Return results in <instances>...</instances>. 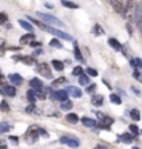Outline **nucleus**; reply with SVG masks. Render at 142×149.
I'll return each mask as SVG.
<instances>
[{
	"label": "nucleus",
	"mask_w": 142,
	"mask_h": 149,
	"mask_svg": "<svg viewBox=\"0 0 142 149\" xmlns=\"http://www.w3.org/2000/svg\"><path fill=\"white\" fill-rule=\"evenodd\" d=\"M135 10H137V3H135V0H127L123 17L126 18L127 21H134V18H135Z\"/></svg>",
	"instance_id": "nucleus-1"
},
{
	"label": "nucleus",
	"mask_w": 142,
	"mask_h": 149,
	"mask_svg": "<svg viewBox=\"0 0 142 149\" xmlns=\"http://www.w3.org/2000/svg\"><path fill=\"white\" fill-rule=\"evenodd\" d=\"M36 15L39 17L40 19H43V21L46 22L47 25H55V26H58V28L65 26V25H63V22L61 21V19H58V18L53 17L51 14H44V13H40V11H37Z\"/></svg>",
	"instance_id": "nucleus-2"
},
{
	"label": "nucleus",
	"mask_w": 142,
	"mask_h": 149,
	"mask_svg": "<svg viewBox=\"0 0 142 149\" xmlns=\"http://www.w3.org/2000/svg\"><path fill=\"white\" fill-rule=\"evenodd\" d=\"M46 32H50L51 35H54V36H57L58 39H63V40H73V37L70 36L69 33L66 32H63V31H61V29H55V28L53 26H47V31Z\"/></svg>",
	"instance_id": "nucleus-3"
},
{
	"label": "nucleus",
	"mask_w": 142,
	"mask_h": 149,
	"mask_svg": "<svg viewBox=\"0 0 142 149\" xmlns=\"http://www.w3.org/2000/svg\"><path fill=\"white\" fill-rule=\"evenodd\" d=\"M37 72L42 74L43 77H47V79H51V77H53V72H51V69H50V66H48L47 62L37 64Z\"/></svg>",
	"instance_id": "nucleus-4"
},
{
	"label": "nucleus",
	"mask_w": 142,
	"mask_h": 149,
	"mask_svg": "<svg viewBox=\"0 0 142 149\" xmlns=\"http://www.w3.org/2000/svg\"><path fill=\"white\" fill-rule=\"evenodd\" d=\"M39 128H35V127H31L28 130V133L25 134V139H26V142L29 144H35L37 142V139H39Z\"/></svg>",
	"instance_id": "nucleus-5"
},
{
	"label": "nucleus",
	"mask_w": 142,
	"mask_h": 149,
	"mask_svg": "<svg viewBox=\"0 0 142 149\" xmlns=\"http://www.w3.org/2000/svg\"><path fill=\"white\" fill-rule=\"evenodd\" d=\"M134 22L138 26V29L141 31L142 28V0H139V3L137 4V10H135V18H134Z\"/></svg>",
	"instance_id": "nucleus-6"
},
{
	"label": "nucleus",
	"mask_w": 142,
	"mask_h": 149,
	"mask_svg": "<svg viewBox=\"0 0 142 149\" xmlns=\"http://www.w3.org/2000/svg\"><path fill=\"white\" fill-rule=\"evenodd\" d=\"M111 1V6L113 7V10L116 13H119L123 15V13H124V7H126V3L123 1V0H109Z\"/></svg>",
	"instance_id": "nucleus-7"
},
{
	"label": "nucleus",
	"mask_w": 142,
	"mask_h": 149,
	"mask_svg": "<svg viewBox=\"0 0 142 149\" xmlns=\"http://www.w3.org/2000/svg\"><path fill=\"white\" fill-rule=\"evenodd\" d=\"M68 91L66 90H57V91H54L53 94H51V98L53 100H58V101H68Z\"/></svg>",
	"instance_id": "nucleus-8"
},
{
	"label": "nucleus",
	"mask_w": 142,
	"mask_h": 149,
	"mask_svg": "<svg viewBox=\"0 0 142 149\" xmlns=\"http://www.w3.org/2000/svg\"><path fill=\"white\" fill-rule=\"evenodd\" d=\"M13 58L15 59V61H21L22 64H25V65H35L36 64V59L33 58L32 55H24V57H13Z\"/></svg>",
	"instance_id": "nucleus-9"
},
{
	"label": "nucleus",
	"mask_w": 142,
	"mask_h": 149,
	"mask_svg": "<svg viewBox=\"0 0 142 149\" xmlns=\"http://www.w3.org/2000/svg\"><path fill=\"white\" fill-rule=\"evenodd\" d=\"M65 90L68 91L69 94L72 97H74V98H80V97L83 95V93H81V90H80L79 87H74V86H68Z\"/></svg>",
	"instance_id": "nucleus-10"
},
{
	"label": "nucleus",
	"mask_w": 142,
	"mask_h": 149,
	"mask_svg": "<svg viewBox=\"0 0 142 149\" xmlns=\"http://www.w3.org/2000/svg\"><path fill=\"white\" fill-rule=\"evenodd\" d=\"M8 80H10V81L14 86H21L22 83H24L22 76H21V74H18V73H11V74H8Z\"/></svg>",
	"instance_id": "nucleus-11"
},
{
	"label": "nucleus",
	"mask_w": 142,
	"mask_h": 149,
	"mask_svg": "<svg viewBox=\"0 0 142 149\" xmlns=\"http://www.w3.org/2000/svg\"><path fill=\"white\" fill-rule=\"evenodd\" d=\"M81 124L84 127H88V128H94L98 126V123L95 119H91V117H81Z\"/></svg>",
	"instance_id": "nucleus-12"
},
{
	"label": "nucleus",
	"mask_w": 142,
	"mask_h": 149,
	"mask_svg": "<svg viewBox=\"0 0 142 149\" xmlns=\"http://www.w3.org/2000/svg\"><path fill=\"white\" fill-rule=\"evenodd\" d=\"M29 86H31L33 90H43V88H44V84H43V81H42L40 79H37V77L32 79L31 81H29Z\"/></svg>",
	"instance_id": "nucleus-13"
},
{
	"label": "nucleus",
	"mask_w": 142,
	"mask_h": 149,
	"mask_svg": "<svg viewBox=\"0 0 142 149\" xmlns=\"http://www.w3.org/2000/svg\"><path fill=\"white\" fill-rule=\"evenodd\" d=\"M3 94H6L7 97H15L17 95V88L15 86H4L3 87Z\"/></svg>",
	"instance_id": "nucleus-14"
},
{
	"label": "nucleus",
	"mask_w": 142,
	"mask_h": 149,
	"mask_svg": "<svg viewBox=\"0 0 142 149\" xmlns=\"http://www.w3.org/2000/svg\"><path fill=\"white\" fill-rule=\"evenodd\" d=\"M91 104H93L94 107H102V104H104V95H101V94H95V95H93V98H91Z\"/></svg>",
	"instance_id": "nucleus-15"
},
{
	"label": "nucleus",
	"mask_w": 142,
	"mask_h": 149,
	"mask_svg": "<svg viewBox=\"0 0 142 149\" xmlns=\"http://www.w3.org/2000/svg\"><path fill=\"white\" fill-rule=\"evenodd\" d=\"M108 43H109V46H111L115 51H123V46H121L120 43L117 42L116 39H113V37H111L109 40H108Z\"/></svg>",
	"instance_id": "nucleus-16"
},
{
	"label": "nucleus",
	"mask_w": 142,
	"mask_h": 149,
	"mask_svg": "<svg viewBox=\"0 0 142 149\" xmlns=\"http://www.w3.org/2000/svg\"><path fill=\"white\" fill-rule=\"evenodd\" d=\"M93 35H95V36H102L104 33H105V31H104V28L101 26L100 24H95L94 26H93Z\"/></svg>",
	"instance_id": "nucleus-17"
},
{
	"label": "nucleus",
	"mask_w": 142,
	"mask_h": 149,
	"mask_svg": "<svg viewBox=\"0 0 142 149\" xmlns=\"http://www.w3.org/2000/svg\"><path fill=\"white\" fill-rule=\"evenodd\" d=\"M35 39V35L32 32H29L28 35H24V36L19 39V43L21 44H28V43H31V40H33Z\"/></svg>",
	"instance_id": "nucleus-18"
},
{
	"label": "nucleus",
	"mask_w": 142,
	"mask_h": 149,
	"mask_svg": "<svg viewBox=\"0 0 142 149\" xmlns=\"http://www.w3.org/2000/svg\"><path fill=\"white\" fill-rule=\"evenodd\" d=\"M119 138H120L124 144H131L132 139H134V135H131V134H128V133H124V134H121V135H119Z\"/></svg>",
	"instance_id": "nucleus-19"
},
{
	"label": "nucleus",
	"mask_w": 142,
	"mask_h": 149,
	"mask_svg": "<svg viewBox=\"0 0 142 149\" xmlns=\"http://www.w3.org/2000/svg\"><path fill=\"white\" fill-rule=\"evenodd\" d=\"M51 65L54 66V69L59 70V72H62L63 69H65V65H63L62 61H58V59H53L51 61Z\"/></svg>",
	"instance_id": "nucleus-20"
},
{
	"label": "nucleus",
	"mask_w": 142,
	"mask_h": 149,
	"mask_svg": "<svg viewBox=\"0 0 142 149\" xmlns=\"http://www.w3.org/2000/svg\"><path fill=\"white\" fill-rule=\"evenodd\" d=\"M26 98H28V101L31 102V104H35V102H36V91L33 90V88L28 90L26 91Z\"/></svg>",
	"instance_id": "nucleus-21"
},
{
	"label": "nucleus",
	"mask_w": 142,
	"mask_h": 149,
	"mask_svg": "<svg viewBox=\"0 0 142 149\" xmlns=\"http://www.w3.org/2000/svg\"><path fill=\"white\" fill-rule=\"evenodd\" d=\"M18 24H19V25H21L25 31H28V32H33V26L31 25V22L25 21V19H19V21H18Z\"/></svg>",
	"instance_id": "nucleus-22"
},
{
	"label": "nucleus",
	"mask_w": 142,
	"mask_h": 149,
	"mask_svg": "<svg viewBox=\"0 0 142 149\" xmlns=\"http://www.w3.org/2000/svg\"><path fill=\"white\" fill-rule=\"evenodd\" d=\"M130 64L134 69H142V59L141 58H134L130 59Z\"/></svg>",
	"instance_id": "nucleus-23"
},
{
	"label": "nucleus",
	"mask_w": 142,
	"mask_h": 149,
	"mask_svg": "<svg viewBox=\"0 0 142 149\" xmlns=\"http://www.w3.org/2000/svg\"><path fill=\"white\" fill-rule=\"evenodd\" d=\"M74 59H77V61H80V62H84V59H83V55H81V53H80V47L74 43Z\"/></svg>",
	"instance_id": "nucleus-24"
},
{
	"label": "nucleus",
	"mask_w": 142,
	"mask_h": 149,
	"mask_svg": "<svg viewBox=\"0 0 142 149\" xmlns=\"http://www.w3.org/2000/svg\"><path fill=\"white\" fill-rule=\"evenodd\" d=\"M66 120L69 123H72V124H76V123H79V116L76 113H68L66 115Z\"/></svg>",
	"instance_id": "nucleus-25"
},
{
	"label": "nucleus",
	"mask_w": 142,
	"mask_h": 149,
	"mask_svg": "<svg viewBox=\"0 0 142 149\" xmlns=\"http://www.w3.org/2000/svg\"><path fill=\"white\" fill-rule=\"evenodd\" d=\"M90 76L88 74H80L79 76V83H80V86H87V84H90Z\"/></svg>",
	"instance_id": "nucleus-26"
},
{
	"label": "nucleus",
	"mask_w": 142,
	"mask_h": 149,
	"mask_svg": "<svg viewBox=\"0 0 142 149\" xmlns=\"http://www.w3.org/2000/svg\"><path fill=\"white\" fill-rule=\"evenodd\" d=\"M130 117H131L134 122H138V120L141 119V113H139L138 109H131V111H130Z\"/></svg>",
	"instance_id": "nucleus-27"
},
{
	"label": "nucleus",
	"mask_w": 142,
	"mask_h": 149,
	"mask_svg": "<svg viewBox=\"0 0 142 149\" xmlns=\"http://www.w3.org/2000/svg\"><path fill=\"white\" fill-rule=\"evenodd\" d=\"M61 3H62V6H63V7H66V8H73V10H76V8H79V4H76V3H73V1L62 0Z\"/></svg>",
	"instance_id": "nucleus-28"
},
{
	"label": "nucleus",
	"mask_w": 142,
	"mask_h": 149,
	"mask_svg": "<svg viewBox=\"0 0 142 149\" xmlns=\"http://www.w3.org/2000/svg\"><path fill=\"white\" fill-rule=\"evenodd\" d=\"M29 21H31L32 24H35V25H37V26L40 28L42 31H47V26H48V25H46V24H43V22L37 21V19H35V18H31V17H29Z\"/></svg>",
	"instance_id": "nucleus-29"
},
{
	"label": "nucleus",
	"mask_w": 142,
	"mask_h": 149,
	"mask_svg": "<svg viewBox=\"0 0 142 149\" xmlns=\"http://www.w3.org/2000/svg\"><path fill=\"white\" fill-rule=\"evenodd\" d=\"M48 44H50L51 47H54V48H62V43L59 42V39H58V37H54V39H51Z\"/></svg>",
	"instance_id": "nucleus-30"
},
{
	"label": "nucleus",
	"mask_w": 142,
	"mask_h": 149,
	"mask_svg": "<svg viewBox=\"0 0 142 149\" xmlns=\"http://www.w3.org/2000/svg\"><path fill=\"white\" fill-rule=\"evenodd\" d=\"M109 100H111L112 104H115V105H120L121 104V98L117 94H111L109 95Z\"/></svg>",
	"instance_id": "nucleus-31"
},
{
	"label": "nucleus",
	"mask_w": 142,
	"mask_h": 149,
	"mask_svg": "<svg viewBox=\"0 0 142 149\" xmlns=\"http://www.w3.org/2000/svg\"><path fill=\"white\" fill-rule=\"evenodd\" d=\"M72 108H73V104H72L70 101H63L62 104H61V109H62V111H68L69 112Z\"/></svg>",
	"instance_id": "nucleus-32"
},
{
	"label": "nucleus",
	"mask_w": 142,
	"mask_h": 149,
	"mask_svg": "<svg viewBox=\"0 0 142 149\" xmlns=\"http://www.w3.org/2000/svg\"><path fill=\"white\" fill-rule=\"evenodd\" d=\"M0 111L1 112H10V105H8V102L4 101V100L0 102Z\"/></svg>",
	"instance_id": "nucleus-33"
},
{
	"label": "nucleus",
	"mask_w": 142,
	"mask_h": 149,
	"mask_svg": "<svg viewBox=\"0 0 142 149\" xmlns=\"http://www.w3.org/2000/svg\"><path fill=\"white\" fill-rule=\"evenodd\" d=\"M69 146V148H79V141L74 138H69L68 144H66Z\"/></svg>",
	"instance_id": "nucleus-34"
},
{
	"label": "nucleus",
	"mask_w": 142,
	"mask_h": 149,
	"mask_svg": "<svg viewBox=\"0 0 142 149\" xmlns=\"http://www.w3.org/2000/svg\"><path fill=\"white\" fill-rule=\"evenodd\" d=\"M72 74H73V76H77V77H79L80 74H83V68H81V66H74L73 68V70H72Z\"/></svg>",
	"instance_id": "nucleus-35"
},
{
	"label": "nucleus",
	"mask_w": 142,
	"mask_h": 149,
	"mask_svg": "<svg viewBox=\"0 0 142 149\" xmlns=\"http://www.w3.org/2000/svg\"><path fill=\"white\" fill-rule=\"evenodd\" d=\"M101 122L104 123V124H106V126H109V127H111L112 124H113V122H115V120H113L112 117H108V116H105V117H104V120H101Z\"/></svg>",
	"instance_id": "nucleus-36"
},
{
	"label": "nucleus",
	"mask_w": 142,
	"mask_h": 149,
	"mask_svg": "<svg viewBox=\"0 0 142 149\" xmlns=\"http://www.w3.org/2000/svg\"><path fill=\"white\" fill-rule=\"evenodd\" d=\"M128 128H130V131H131L134 135H138V134H139V128L137 127V124H130Z\"/></svg>",
	"instance_id": "nucleus-37"
},
{
	"label": "nucleus",
	"mask_w": 142,
	"mask_h": 149,
	"mask_svg": "<svg viewBox=\"0 0 142 149\" xmlns=\"http://www.w3.org/2000/svg\"><path fill=\"white\" fill-rule=\"evenodd\" d=\"M95 90H97V84H91V86H88V87L86 88V91H87L88 94H94Z\"/></svg>",
	"instance_id": "nucleus-38"
},
{
	"label": "nucleus",
	"mask_w": 142,
	"mask_h": 149,
	"mask_svg": "<svg viewBox=\"0 0 142 149\" xmlns=\"http://www.w3.org/2000/svg\"><path fill=\"white\" fill-rule=\"evenodd\" d=\"M87 74H88V76L95 77V76H98V72H97L95 69H93V68H87Z\"/></svg>",
	"instance_id": "nucleus-39"
},
{
	"label": "nucleus",
	"mask_w": 142,
	"mask_h": 149,
	"mask_svg": "<svg viewBox=\"0 0 142 149\" xmlns=\"http://www.w3.org/2000/svg\"><path fill=\"white\" fill-rule=\"evenodd\" d=\"M63 83H66V77H59L53 83V86H58V84H63Z\"/></svg>",
	"instance_id": "nucleus-40"
},
{
	"label": "nucleus",
	"mask_w": 142,
	"mask_h": 149,
	"mask_svg": "<svg viewBox=\"0 0 142 149\" xmlns=\"http://www.w3.org/2000/svg\"><path fill=\"white\" fill-rule=\"evenodd\" d=\"M6 21H7V15L4 13H0V25H3Z\"/></svg>",
	"instance_id": "nucleus-41"
},
{
	"label": "nucleus",
	"mask_w": 142,
	"mask_h": 149,
	"mask_svg": "<svg viewBox=\"0 0 142 149\" xmlns=\"http://www.w3.org/2000/svg\"><path fill=\"white\" fill-rule=\"evenodd\" d=\"M39 134H40L42 137H44V138H48V133L44 128H39Z\"/></svg>",
	"instance_id": "nucleus-42"
},
{
	"label": "nucleus",
	"mask_w": 142,
	"mask_h": 149,
	"mask_svg": "<svg viewBox=\"0 0 142 149\" xmlns=\"http://www.w3.org/2000/svg\"><path fill=\"white\" fill-rule=\"evenodd\" d=\"M68 141H69V137H61V138H59V142H61V144H68Z\"/></svg>",
	"instance_id": "nucleus-43"
},
{
	"label": "nucleus",
	"mask_w": 142,
	"mask_h": 149,
	"mask_svg": "<svg viewBox=\"0 0 142 149\" xmlns=\"http://www.w3.org/2000/svg\"><path fill=\"white\" fill-rule=\"evenodd\" d=\"M29 44H31V47H40L42 46V43H39V42H31Z\"/></svg>",
	"instance_id": "nucleus-44"
},
{
	"label": "nucleus",
	"mask_w": 142,
	"mask_h": 149,
	"mask_svg": "<svg viewBox=\"0 0 142 149\" xmlns=\"http://www.w3.org/2000/svg\"><path fill=\"white\" fill-rule=\"evenodd\" d=\"M127 31H128V33H130V35H132V28H131V24H130V22L127 24Z\"/></svg>",
	"instance_id": "nucleus-45"
},
{
	"label": "nucleus",
	"mask_w": 142,
	"mask_h": 149,
	"mask_svg": "<svg viewBox=\"0 0 142 149\" xmlns=\"http://www.w3.org/2000/svg\"><path fill=\"white\" fill-rule=\"evenodd\" d=\"M95 113H97V117H98V119H100V120H104V115H102V113H101V112H95Z\"/></svg>",
	"instance_id": "nucleus-46"
},
{
	"label": "nucleus",
	"mask_w": 142,
	"mask_h": 149,
	"mask_svg": "<svg viewBox=\"0 0 142 149\" xmlns=\"http://www.w3.org/2000/svg\"><path fill=\"white\" fill-rule=\"evenodd\" d=\"M131 90H132V91H134V94H137V95H138V97L141 95V93H139V90H137V88H135V87H131Z\"/></svg>",
	"instance_id": "nucleus-47"
},
{
	"label": "nucleus",
	"mask_w": 142,
	"mask_h": 149,
	"mask_svg": "<svg viewBox=\"0 0 142 149\" xmlns=\"http://www.w3.org/2000/svg\"><path fill=\"white\" fill-rule=\"evenodd\" d=\"M94 149H108V148L105 145H97V146H94Z\"/></svg>",
	"instance_id": "nucleus-48"
},
{
	"label": "nucleus",
	"mask_w": 142,
	"mask_h": 149,
	"mask_svg": "<svg viewBox=\"0 0 142 149\" xmlns=\"http://www.w3.org/2000/svg\"><path fill=\"white\" fill-rule=\"evenodd\" d=\"M10 141H13V142L18 144V138H17V137H13V135H11V137H10Z\"/></svg>",
	"instance_id": "nucleus-49"
},
{
	"label": "nucleus",
	"mask_w": 142,
	"mask_h": 149,
	"mask_svg": "<svg viewBox=\"0 0 142 149\" xmlns=\"http://www.w3.org/2000/svg\"><path fill=\"white\" fill-rule=\"evenodd\" d=\"M0 84H4V74L0 73Z\"/></svg>",
	"instance_id": "nucleus-50"
},
{
	"label": "nucleus",
	"mask_w": 142,
	"mask_h": 149,
	"mask_svg": "<svg viewBox=\"0 0 142 149\" xmlns=\"http://www.w3.org/2000/svg\"><path fill=\"white\" fill-rule=\"evenodd\" d=\"M8 130H10L8 126H1V133H3V131H8Z\"/></svg>",
	"instance_id": "nucleus-51"
},
{
	"label": "nucleus",
	"mask_w": 142,
	"mask_h": 149,
	"mask_svg": "<svg viewBox=\"0 0 142 149\" xmlns=\"http://www.w3.org/2000/svg\"><path fill=\"white\" fill-rule=\"evenodd\" d=\"M8 50H11V51H18V50H21V47H8Z\"/></svg>",
	"instance_id": "nucleus-52"
},
{
	"label": "nucleus",
	"mask_w": 142,
	"mask_h": 149,
	"mask_svg": "<svg viewBox=\"0 0 142 149\" xmlns=\"http://www.w3.org/2000/svg\"><path fill=\"white\" fill-rule=\"evenodd\" d=\"M1 46H4V39H0V48H1Z\"/></svg>",
	"instance_id": "nucleus-53"
},
{
	"label": "nucleus",
	"mask_w": 142,
	"mask_h": 149,
	"mask_svg": "<svg viewBox=\"0 0 142 149\" xmlns=\"http://www.w3.org/2000/svg\"><path fill=\"white\" fill-rule=\"evenodd\" d=\"M0 149H7V148H6V145H0Z\"/></svg>",
	"instance_id": "nucleus-54"
},
{
	"label": "nucleus",
	"mask_w": 142,
	"mask_h": 149,
	"mask_svg": "<svg viewBox=\"0 0 142 149\" xmlns=\"http://www.w3.org/2000/svg\"><path fill=\"white\" fill-rule=\"evenodd\" d=\"M131 149H139V148H138V146H132Z\"/></svg>",
	"instance_id": "nucleus-55"
},
{
	"label": "nucleus",
	"mask_w": 142,
	"mask_h": 149,
	"mask_svg": "<svg viewBox=\"0 0 142 149\" xmlns=\"http://www.w3.org/2000/svg\"><path fill=\"white\" fill-rule=\"evenodd\" d=\"M0 134H1V126H0Z\"/></svg>",
	"instance_id": "nucleus-56"
},
{
	"label": "nucleus",
	"mask_w": 142,
	"mask_h": 149,
	"mask_svg": "<svg viewBox=\"0 0 142 149\" xmlns=\"http://www.w3.org/2000/svg\"><path fill=\"white\" fill-rule=\"evenodd\" d=\"M141 32H142V28H141Z\"/></svg>",
	"instance_id": "nucleus-57"
},
{
	"label": "nucleus",
	"mask_w": 142,
	"mask_h": 149,
	"mask_svg": "<svg viewBox=\"0 0 142 149\" xmlns=\"http://www.w3.org/2000/svg\"><path fill=\"white\" fill-rule=\"evenodd\" d=\"M141 134H142V130H141Z\"/></svg>",
	"instance_id": "nucleus-58"
}]
</instances>
